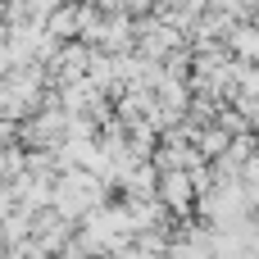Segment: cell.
Listing matches in <instances>:
<instances>
[{"label": "cell", "instance_id": "6da1fadb", "mask_svg": "<svg viewBox=\"0 0 259 259\" xmlns=\"http://www.w3.org/2000/svg\"><path fill=\"white\" fill-rule=\"evenodd\" d=\"M55 205H59V214L96 209V205H100V182H96V178H87V173H73V178H64V182H59Z\"/></svg>", "mask_w": 259, "mask_h": 259}]
</instances>
